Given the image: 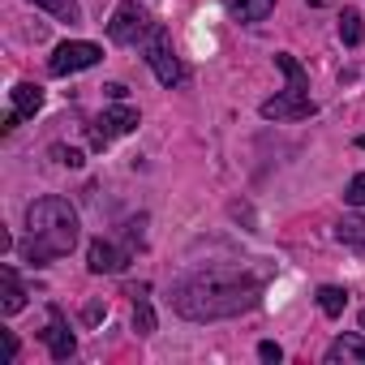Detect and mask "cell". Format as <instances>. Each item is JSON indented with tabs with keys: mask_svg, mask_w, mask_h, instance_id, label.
<instances>
[{
	"mask_svg": "<svg viewBox=\"0 0 365 365\" xmlns=\"http://www.w3.org/2000/svg\"><path fill=\"white\" fill-rule=\"evenodd\" d=\"M271 9H275V0H237V5H232L237 22H245V26H254V22H262V18H271Z\"/></svg>",
	"mask_w": 365,
	"mask_h": 365,
	"instance_id": "obj_15",
	"label": "cell"
},
{
	"mask_svg": "<svg viewBox=\"0 0 365 365\" xmlns=\"http://www.w3.org/2000/svg\"><path fill=\"white\" fill-rule=\"evenodd\" d=\"M78 245V211L48 194V198H35L26 207V241H22V258L31 267H43L52 258H65L69 250Z\"/></svg>",
	"mask_w": 365,
	"mask_h": 365,
	"instance_id": "obj_2",
	"label": "cell"
},
{
	"mask_svg": "<svg viewBox=\"0 0 365 365\" xmlns=\"http://www.w3.org/2000/svg\"><path fill=\"white\" fill-rule=\"evenodd\" d=\"M344 305H348V292H344V288H335V284H322V288H318V309H322L327 318H339Z\"/></svg>",
	"mask_w": 365,
	"mask_h": 365,
	"instance_id": "obj_16",
	"label": "cell"
},
{
	"mask_svg": "<svg viewBox=\"0 0 365 365\" xmlns=\"http://www.w3.org/2000/svg\"><path fill=\"white\" fill-rule=\"evenodd\" d=\"M129 297H133V331H138V335H150V331H155V309H150V301H146V284L129 288Z\"/></svg>",
	"mask_w": 365,
	"mask_h": 365,
	"instance_id": "obj_13",
	"label": "cell"
},
{
	"mask_svg": "<svg viewBox=\"0 0 365 365\" xmlns=\"http://www.w3.org/2000/svg\"><path fill=\"white\" fill-rule=\"evenodd\" d=\"M86 267H91L95 275H116V271H125V267H129V254H125V250H116L112 241L95 237V241H91V250H86Z\"/></svg>",
	"mask_w": 365,
	"mask_h": 365,
	"instance_id": "obj_9",
	"label": "cell"
},
{
	"mask_svg": "<svg viewBox=\"0 0 365 365\" xmlns=\"http://www.w3.org/2000/svg\"><path fill=\"white\" fill-rule=\"evenodd\" d=\"M275 65H279V73L288 78V86H284V95H275V99L262 103V116H267V120H305V116H314L318 103L309 99V73L301 69V61H297L292 52H279Z\"/></svg>",
	"mask_w": 365,
	"mask_h": 365,
	"instance_id": "obj_3",
	"label": "cell"
},
{
	"mask_svg": "<svg viewBox=\"0 0 365 365\" xmlns=\"http://www.w3.org/2000/svg\"><path fill=\"white\" fill-rule=\"evenodd\" d=\"M356 146H361V150H365V138H356Z\"/></svg>",
	"mask_w": 365,
	"mask_h": 365,
	"instance_id": "obj_25",
	"label": "cell"
},
{
	"mask_svg": "<svg viewBox=\"0 0 365 365\" xmlns=\"http://www.w3.org/2000/svg\"><path fill=\"white\" fill-rule=\"evenodd\" d=\"M43 344H48L52 361H69V356L78 352V344H73V331H69V322H65V314H61L56 305L48 309V331H43Z\"/></svg>",
	"mask_w": 365,
	"mask_h": 365,
	"instance_id": "obj_8",
	"label": "cell"
},
{
	"mask_svg": "<svg viewBox=\"0 0 365 365\" xmlns=\"http://www.w3.org/2000/svg\"><path fill=\"white\" fill-rule=\"evenodd\" d=\"M258 356H262V361H284V348H279L275 339H262V344H258Z\"/></svg>",
	"mask_w": 365,
	"mask_h": 365,
	"instance_id": "obj_21",
	"label": "cell"
},
{
	"mask_svg": "<svg viewBox=\"0 0 365 365\" xmlns=\"http://www.w3.org/2000/svg\"><path fill=\"white\" fill-rule=\"evenodd\" d=\"M103 314H108V309H103V305H99V301H91V305H86V309H82V318H86V322H99V318H103Z\"/></svg>",
	"mask_w": 365,
	"mask_h": 365,
	"instance_id": "obj_22",
	"label": "cell"
},
{
	"mask_svg": "<svg viewBox=\"0 0 365 365\" xmlns=\"http://www.w3.org/2000/svg\"><path fill=\"white\" fill-rule=\"evenodd\" d=\"M335 237L348 245V250H365V215H344L335 224Z\"/></svg>",
	"mask_w": 365,
	"mask_h": 365,
	"instance_id": "obj_14",
	"label": "cell"
},
{
	"mask_svg": "<svg viewBox=\"0 0 365 365\" xmlns=\"http://www.w3.org/2000/svg\"><path fill=\"white\" fill-rule=\"evenodd\" d=\"M0 309H5V314H18V309H26V288L18 284L14 267H0Z\"/></svg>",
	"mask_w": 365,
	"mask_h": 365,
	"instance_id": "obj_11",
	"label": "cell"
},
{
	"mask_svg": "<svg viewBox=\"0 0 365 365\" xmlns=\"http://www.w3.org/2000/svg\"><path fill=\"white\" fill-rule=\"evenodd\" d=\"M262 297V279L241 267H211L194 271L180 284H172V309L190 322H215L254 309Z\"/></svg>",
	"mask_w": 365,
	"mask_h": 365,
	"instance_id": "obj_1",
	"label": "cell"
},
{
	"mask_svg": "<svg viewBox=\"0 0 365 365\" xmlns=\"http://www.w3.org/2000/svg\"><path fill=\"white\" fill-rule=\"evenodd\" d=\"M327 361H331V365H339V361H344V365H365V339H361V335H339V339L327 348Z\"/></svg>",
	"mask_w": 365,
	"mask_h": 365,
	"instance_id": "obj_10",
	"label": "cell"
},
{
	"mask_svg": "<svg viewBox=\"0 0 365 365\" xmlns=\"http://www.w3.org/2000/svg\"><path fill=\"white\" fill-rule=\"evenodd\" d=\"M361 35H365V31H361V14H356V9H344V14H339V39H344L348 48H356Z\"/></svg>",
	"mask_w": 365,
	"mask_h": 365,
	"instance_id": "obj_18",
	"label": "cell"
},
{
	"mask_svg": "<svg viewBox=\"0 0 365 365\" xmlns=\"http://www.w3.org/2000/svg\"><path fill=\"white\" fill-rule=\"evenodd\" d=\"M9 99H14V112H18V116H35V112L43 108V86H35V82H18V86L9 91Z\"/></svg>",
	"mask_w": 365,
	"mask_h": 365,
	"instance_id": "obj_12",
	"label": "cell"
},
{
	"mask_svg": "<svg viewBox=\"0 0 365 365\" xmlns=\"http://www.w3.org/2000/svg\"><path fill=\"white\" fill-rule=\"evenodd\" d=\"M138 129V112L129 108V103H116V108H108L95 125H91V146L95 150H108L116 138H125V133H133Z\"/></svg>",
	"mask_w": 365,
	"mask_h": 365,
	"instance_id": "obj_7",
	"label": "cell"
},
{
	"mask_svg": "<svg viewBox=\"0 0 365 365\" xmlns=\"http://www.w3.org/2000/svg\"><path fill=\"white\" fill-rule=\"evenodd\" d=\"M52 155H56V163H65V168H82V150H78V146H52Z\"/></svg>",
	"mask_w": 365,
	"mask_h": 365,
	"instance_id": "obj_20",
	"label": "cell"
},
{
	"mask_svg": "<svg viewBox=\"0 0 365 365\" xmlns=\"http://www.w3.org/2000/svg\"><path fill=\"white\" fill-rule=\"evenodd\" d=\"M155 31V22H150V14L138 5V0H120L116 5V14H112V22H108V35H112V43H146V35Z\"/></svg>",
	"mask_w": 365,
	"mask_h": 365,
	"instance_id": "obj_5",
	"label": "cell"
},
{
	"mask_svg": "<svg viewBox=\"0 0 365 365\" xmlns=\"http://www.w3.org/2000/svg\"><path fill=\"white\" fill-rule=\"evenodd\" d=\"M103 95H108V99H116V103H120V99H125V95H129V91H125V86H120V82H108V86H103Z\"/></svg>",
	"mask_w": 365,
	"mask_h": 365,
	"instance_id": "obj_23",
	"label": "cell"
},
{
	"mask_svg": "<svg viewBox=\"0 0 365 365\" xmlns=\"http://www.w3.org/2000/svg\"><path fill=\"white\" fill-rule=\"evenodd\" d=\"M31 5H39V9H48L56 22H82V9H78V0H31Z\"/></svg>",
	"mask_w": 365,
	"mask_h": 365,
	"instance_id": "obj_17",
	"label": "cell"
},
{
	"mask_svg": "<svg viewBox=\"0 0 365 365\" xmlns=\"http://www.w3.org/2000/svg\"><path fill=\"white\" fill-rule=\"evenodd\" d=\"M14 356H18V335L5 331V361H14Z\"/></svg>",
	"mask_w": 365,
	"mask_h": 365,
	"instance_id": "obj_24",
	"label": "cell"
},
{
	"mask_svg": "<svg viewBox=\"0 0 365 365\" xmlns=\"http://www.w3.org/2000/svg\"><path fill=\"white\" fill-rule=\"evenodd\" d=\"M344 202H348V207H365V172H356V176L348 180V190H344Z\"/></svg>",
	"mask_w": 365,
	"mask_h": 365,
	"instance_id": "obj_19",
	"label": "cell"
},
{
	"mask_svg": "<svg viewBox=\"0 0 365 365\" xmlns=\"http://www.w3.org/2000/svg\"><path fill=\"white\" fill-rule=\"evenodd\" d=\"M99 43H86V39H69V43H61L56 52H52V61H48V73L52 78H69V73H78V69H91V65H99Z\"/></svg>",
	"mask_w": 365,
	"mask_h": 365,
	"instance_id": "obj_6",
	"label": "cell"
},
{
	"mask_svg": "<svg viewBox=\"0 0 365 365\" xmlns=\"http://www.w3.org/2000/svg\"><path fill=\"white\" fill-rule=\"evenodd\" d=\"M142 52H146V65L155 69V78H159L163 86H180V82H185V65H180V56L172 52V39H168L163 26H155V31L146 35Z\"/></svg>",
	"mask_w": 365,
	"mask_h": 365,
	"instance_id": "obj_4",
	"label": "cell"
},
{
	"mask_svg": "<svg viewBox=\"0 0 365 365\" xmlns=\"http://www.w3.org/2000/svg\"><path fill=\"white\" fill-rule=\"evenodd\" d=\"M361 331H365V309H361Z\"/></svg>",
	"mask_w": 365,
	"mask_h": 365,
	"instance_id": "obj_26",
	"label": "cell"
}]
</instances>
